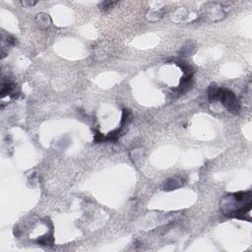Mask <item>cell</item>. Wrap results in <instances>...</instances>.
Instances as JSON below:
<instances>
[{
	"instance_id": "1",
	"label": "cell",
	"mask_w": 252,
	"mask_h": 252,
	"mask_svg": "<svg viewBox=\"0 0 252 252\" xmlns=\"http://www.w3.org/2000/svg\"><path fill=\"white\" fill-rule=\"evenodd\" d=\"M225 216L245 220L251 210V191H240L225 197L221 203Z\"/></svg>"
},
{
	"instance_id": "2",
	"label": "cell",
	"mask_w": 252,
	"mask_h": 252,
	"mask_svg": "<svg viewBox=\"0 0 252 252\" xmlns=\"http://www.w3.org/2000/svg\"><path fill=\"white\" fill-rule=\"evenodd\" d=\"M208 97L211 102L213 101H220L221 104L231 113L238 114L240 110V103L235 95L230 90L225 88L216 87L215 85H211L208 91Z\"/></svg>"
}]
</instances>
